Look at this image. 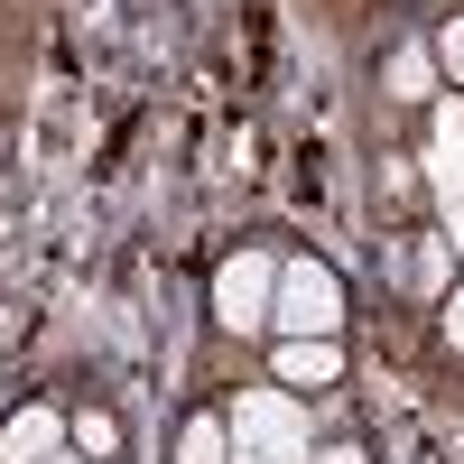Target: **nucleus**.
<instances>
[{
    "instance_id": "f257e3e1",
    "label": "nucleus",
    "mask_w": 464,
    "mask_h": 464,
    "mask_svg": "<svg viewBox=\"0 0 464 464\" xmlns=\"http://www.w3.org/2000/svg\"><path fill=\"white\" fill-rule=\"evenodd\" d=\"M353 297L325 251H279V297H269V334H343Z\"/></svg>"
},
{
    "instance_id": "f03ea898",
    "label": "nucleus",
    "mask_w": 464,
    "mask_h": 464,
    "mask_svg": "<svg viewBox=\"0 0 464 464\" xmlns=\"http://www.w3.org/2000/svg\"><path fill=\"white\" fill-rule=\"evenodd\" d=\"M269 297H279V251L269 242H242L214 269V325L223 334H260L269 343Z\"/></svg>"
},
{
    "instance_id": "7ed1b4c3",
    "label": "nucleus",
    "mask_w": 464,
    "mask_h": 464,
    "mask_svg": "<svg viewBox=\"0 0 464 464\" xmlns=\"http://www.w3.org/2000/svg\"><path fill=\"white\" fill-rule=\"evenodd\" d=\"M260 362H269V381H279V391L325 400L334 381H343V334H269Z\"/></svg>"
},
{
    "instance_id": "20e7f679",
    "label": "nucleus",
    "mask_w": 464,
    "mask_h": 464,
    "mask_svg": "<svg viewBox=\"0 0 464 464\" xmlns=\"http://www.w3.org/2000/svg\"><path fill=\"white\" fill-rule=\"evenodd\" d=\"M56 446H65V409L56 400H19L0 418V464H47Z\"/></svg>"
},
{
    "instance_id": "39448f33",
    "label": "nucleus",
    "mask_w": 464,
    "mask_h": 464,
    "mask_svg": "<svg viewBox=\"0 0 464 464\" xmlns=\"http://www.w3.org/2000/svg\"><path fill=\"white\" fill-rule=\"evenodd\" d=\"M65 446L84 455V464H121V418H111L102 400H84V409H65Z\"/></svg>"
},
{
    "instance_id": "423d86ee",
    "label": "nucleus",
    "mask_w": 464,
    "mask_h": 464,
    "mask_svg": "<svg viewBox=\"0 0 464 464\" xmlns=\"http://www.w3.org/2000/svg\"><path fill=\"white\" fill-rule=\"evenodd\" d=\"M437 84H446V74H437V47H428V37H409V47H391V102H437Z\"/></svg>"
},
{
    "instance_id": "0eeeda50",
    "label": "nucleus",
    "mask_w": 464,
    "mask_h": 464,
    "mask_svg": "<svg viewBox=\"0 0 464 464\" xmlns=\"http://www.w3.org/2000/svg\"><path fill=\"white\" fill-rule=\"evenodd\" d=\"M168 464H232V418H223V409H186Z\"/></svg>"
},
{
    "instance_id": "6e6552de",
    "label": "nucleus",
    "mask_w": 464,
    "mask_h": 464,
    "mask_svg": "<svg viewBox=\"0 0 464 464\" xmlns=\"http://www.w3.org/2000/svg\"><path fill=\"white\" fill-rule=\"evenodd\" d=\"M428 47H437V74H446V84H464V10L428 28Z\"/></svg>"
},
{
    "instance_id": "1a4fd4ad",
    "label": "nucleus",
    "mask_w": 464,
    "mask_h": 464,
    "mask_svg": "<svg viewBox=\"0 0 464 464\" xmlns=\"http://www.w3.org/2000/svg\"><path fill=\"white\" fill-rule=\"evenodd\" d=\"M437 334H446V353H464V279L437 288Z\"/></svg>"
},
{
    "instance_id": "9d476101",
    "label": "nucleus",
    "mask_w": 464,
    "mask_h": 464,
    "mask_svg": "<svg viewBox=\"0 0 464 464\" xmlns=\"http://www.w3.org/2000/svg\"><path fill=\"white\" fill-rule=\"evenodd\" d=\"M306 464H372V455H362L353 437H334V446H316V455H306Z\"/></svg>"
},
{
    "instance_id": "9b49d317",
    "label": "nucleus",
    "mask_w": 464,
    "mask_h": 464,
    "mask_svg": "<svg viewBox=\"0 0 464 464\" xmlns=\"http://www.w3.org/2000/svg\"><path fill=\"white\" fill-rule=\"evenodd\" d=\"M47 464H84V455H74V446H56V455H47Z\"/></svg>"
}]
</instances>
